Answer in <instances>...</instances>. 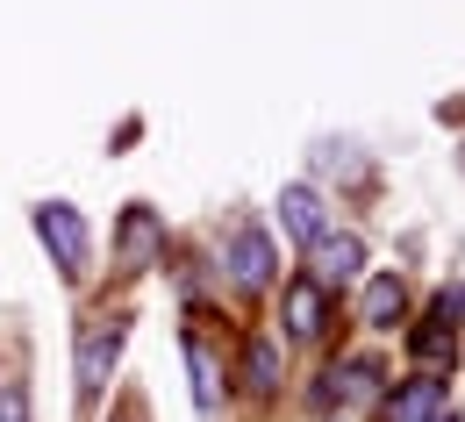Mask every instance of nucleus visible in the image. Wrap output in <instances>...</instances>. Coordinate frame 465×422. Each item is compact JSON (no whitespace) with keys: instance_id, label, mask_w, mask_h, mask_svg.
Here are the masks:
<instances>
[{"instance_id":"obj_1","label":"nucleus","mask_w":465,"mask_h":422,"mask_svg":"<svg viewBox=\"0 0 465 422\" xmlns=\"http://www.w3.org/2000/svg\"><path fill=\"white\" fill-rule=\"evenodd\" d=\"M29 222H36V243L51 250V265H58L64 280H86V250H94L86 215H79L72 201H36V208H29Z\"/></svg>"},{"instance_id":"obj_2","label":"nucleus","mask_w":465,"mask_h":422,"mask_svg":"<svg viewBox=\"0 0 465 422\" xmlns=\"http://www.w3.org/2000/svg\"><path fill=\"white\" fill-rule=\"evenodd\" d=\"M223 272H230L236 294H265L272 280H280V243L265 222H236L230 243H223Z\"/></svg>"},{"instance_id":"obj_3","label":"nucleus","mask_w":465,"mask_h":422,"mask_svg":"<svg viewBox=\"0 0 465 422\" xmlns=\"http://www.w3.org/2000/svg\"><path fill=\"white\" fill-rule=\"evenodd\" d=\"M122 344H129V322H122V315H94V322L79 329V365H72V372H79V401H101Z\"/></svg>"},{"instance_id":"obj_4","label":"nucleus","mask_w":465,"mask_h":422,"mask_svg":"<svg viewBox=\"0 0 465 422\" xmlns=\"http://www.w3.org/2000/svg\"><path fill=\"white\" fill-rule=\"evenodd\" d=\"M301 258H308V280H315L322 294H344L351 280L365 272V237H358V230H322Z\"/></svg>"},{"instance_id":"obj_5","label":"nucleus","mask_w":465,"mask_h":422,"mask_svg":"<svg viewBox=\"0 0 465 422\" xmlns=\"http://www.w3.org/2000/svg\"><path fill=\"white\" fill-rule=\"evenodd\" d=\"M451 408V379L444 372H408L401 387L380 394V422H437Z\"/></svg>"},{"instance_id":"obj_6","label":"nucleus","mask_w":465,"mask_h":422,"mask_svg":"<svg viewBox=\"0 0 465 422\" xmlns=\"http://www.w3.org/2000/svg\"><path fill=\"white\" fill-rule=\"evenodd\" d=\"M380 379H387V372H380V358H365V351H351V358H337L330 372H322V387H315V401L344 416V408H358V401H380V394H387Z\"/></svg>"},{"instance_id":"obj_7","label":"nucleus","mask_w":465,"mask_h":422,"mask_svg":"<svg viewBox=\"0 0 465 422\" xmlns=\"http://www.w3.org/2000/svg\"><path fill=\"white\" fill-rule=\"evenodd\" d=\"M280 315H287V337H293V344H315V337L337 322V294H322V287L301 272V280H287V294H280Z\"/></svg>"},{"instance_id":"obj_8","label":"nucleus","mask_w":465,"mask_h":422,"mask_svg":"<svg viewBox=\"0 0 465 422\" xmlns=\"http://www.w3.org/2000/svg\"><path fill=\"white\" fill-rule=\"evenodd\" d=\"M280 230H287L301 250L330 230V208H322V186H308V180H293V186H280Z\"/></svg>"},{"instance_id":"obj_9","label":"nucleus","mask_w":465,"mask_h":422,"mask_svg":"<svg viewBox=\"0 0 465 422\" xmlns=\"http://www.w3.org/2000/svg\"><path fill=\"white\" fill-rule=\"evenodd\" d=\"M401 315H408L401 272H380V280H365V294H358V322H365V329H394Z\"/></svg>"},{"instance_id":"obj_10","label":"nucleus","mask_w":465,"mask_h":422,"mask_svg":"<svg viewBox=\"0 0 465 422\" xmlns=\"http://www.w3.org/2000/svg\"><path fill=\"white\" fill-rule=\"evenodd\" d=\"M165 250V222H158V208H129L122 215V258L129 265H151Z\"/></svg>"},{"instance_id":"obj_11","label":"nucleus","mask_w":465,"mask_h":422,"mask_svg":"<svg viewBox=\"0 0 465 422\" xmlns=\"http://www.w3.org/2000/svg\"><path fill=\"white\" fill-rule=\"evenodd\" d=\"M280 372H287L280 337H251V344H243V387H251V394H280Z\"/></svg>"},{"instance_id":"obj_12","label":"nucleus","mask_w":465,"mask_h":422,"mask_svg":"<svg viewBox=\"0 0 465 422\" xmlns=\"http://www.w3.org/2000/svg\"><path fill=\"white\" fill-rule=\"evenodd\" d=\"M186 372H193V408L215 416V408H223V365H215V351H208L201 337H186Z\"/></svg>"},{"instance_id":"obj_13","label":"nucleus","mask_w":465,"mask_h":422,"mask_svg":"<svg viewBox=\"0 0 465 422\" xmlns=\"http://www.w3.org/2000/svg\"><path fill=\"white\" fill-rule=\"evenodd\" d=\"M0 422H29V394H22L15 379L0 387Z\"/></svg>"},{"instance_id":"obj_14","label":"nucleus","mask_w":465,"mask_h":422,"mask_svg":"<svg viewBox=\"0 0 465 422\" xmlns=\"http://www.w3.org/2000/svg\"><path fill=\"white\" fill-rule=\"evenodd\" d=\"M437 422H451V416H437Z\"/></svg>"}]
</instances>
